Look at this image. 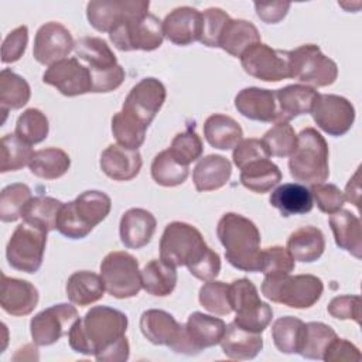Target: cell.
I'll use <instances>...</instances> for the list:
<instances>
[{
    "mask_svg": "<svg viewBox=\"0 0 362 362\" xmlns=\"http://www.w3.org/2000/svg\"><path fill=\"white\" fill-rule=\"evenodd\" d=\"M127 315L116 308L95 305L72 325L69 346L99 362H120L127 356Z\"/></svg>",
    "mask_w": 362,
    "mask_h": 362,
    "instance_id": "1",
    "label": "cell"
},
{
    "mask_svg": "<svg viewBox=\"0 0 362 362\" xmlns=\"http://www.w3.org/2000/svg\"><path fill=\"white\" fill-rule=\"evenodd\" d=\"M216 235L225 247L226 260L235 269L250 273L260 272L263 252L260 250V232L250 219L228 212L219 219Z\"/></svg>",
    "mask_w": 362,
    "mask_h": 362,
    "instance_id": "2",
    "label": "cell"
},
{
    "mask_svg": "<svg viewBox=\"0 0 362 362\" xmlns=\"http://www.w3.org/2000/svg\"><path fill=\"white\" fill-rule=\"evenodd\" d=\"M110 197L102 191L89 189L79 194L74 201L64 204L58 219L57 230L69 239H83L110 212Z\"/></svg>",
    "mask_w": 362,
    "mask_h": 362,
    "instance_id": "3",
    "label": "cell"
},
{
    "mask_svg": "<svg viewBox=\"0 0 362 362\" xmlns=\"http://www.w3.org/2000/svg\"><path fill=\"white\" fill-rule=\"evenodd\" d=\"M328 144L314 127H305L297 136V147L290 156V175L304 184H320L328 180Z\"/></svg>",
    "mask_w": 362,
    "mask_h": 362,
    "instance_id": "4",
    "label": "cell"
},
{
    "mask_svg": "<svg viewBox=\"0 0 362 362\" xmlns=\"http://www.w3.org/2000/svg\"><path fill=\"white\" fill-rule=\"evenodd\" d=\"M324 284L314 274L297 276H264L262 283L263 296L290 308H310L322 296Z\"/></svg>",
    "mask_w": 362,
    "mask_h": 362,
    "instance_id": "5",
    "label": "cell"
},
{
    "mask_svg": "<svg viewBox=\"0 0 362 362\" xmlns=\"http://www.w3.org/2000/svg\"><path fill=\"white\" fill-rule=\"evenodd\" d=\"M209 246L205 243L201 232L185 222H170L160 239V259L174 267L194 266L206 252Z\"/></svg>",
    "mask_w": 362,
    "mask_h": 362,
    "instance_id": "6",
    "label": "cell"
},
{
    "mask_svg": "<svg viewBox=\"0 0 362 362\" xmlns=\"http://www.w3.org/2000/svg\"><path fill=\"white\" fill-rule=\"evenodd\" d=\"M229 303L236 313L235 322L252 332H263L273 318V310L259 297L256 286L249 279H238L229 284Z\"/></svg>",
    "mask_w": 362,
    "mask_h": 362,
    "instance_id": "7",
    "label": "cell"
},
{
    "mask_svg": "<svg viewBox=\"0 0 362 362\" xmlns=\"http://www.w3.org/2000/svg\"><path fill=\"white\" fill-rule=\"evenodd\" d=\"M100 277L105 290L115 298L134 297L141 288L139 262L127 252L107 253L100 263Z\"/></svg>",
    "mask_w": 362,
    "mask_h": 362,
    "instance_id": "8",
    "label": "cell"
},
{
    "mask_svg": "<svg viewBox=\"0 0 362 362\" xmlns=\"http://www.w3.org/2000/svg\"><path fill=\"white\" fill-rule=\"evenodd\" d=\"M109 38L120 51H153L163 44V21L151 13L130 17L110 31Z\"/></svg>",
    "mask_w": 362,
    "mask_h": 362,
    "instance_id": "9",
    "label": "cell"
},
{
    "mask_svg": "<svg viewBox=\"0 0 362 362\" xmlns=\"http://www.w3.org/2000/svg\"><path fill=\"white\" fill-rule=\"evenodd\" d=\"M45 245L47 232L23 222L14 229L6 246L7 262L13 269L33 274L42 264Z\"/></svg>",
    "mask_w": 362,
    "mask_h": 362,
    "instance_id": "10",
    "label": "cell"
},
{
    "mask_svg": "<svg viewBox=\"0 0 362 362\" xmlns=\"http://www.w3.org/2000/svg\"><path fill=\"white\" fill-rule=\"evenodd\" d=\"M290 71L291 78L315 88L329 86L338 76L337 64L315 44H304L290 51Z\"/></svg>",
    "mask_w": 362,
    "mask_h": 362,
    "instance_id": "11",
    "label": "cell"
},
{
    "mask_svg": "<svg viewBox=\"0 0 362 362\" xmlns=\"http://www.w3.org/2000/svg\"><path fill=\"white\" fill-rule=\"evenodd\" d=\"M246 74L264 82H279L291 78L290 51L274 49L267 44L257 42L240 57Z\"/></svg>",
    "mask_w": 362,
    "mask_h": 362,
    "instance_id": "12",
    "label": "cell"
},
{
    "mask_svg": "<svg viewBox=\"0 0 362 362\" xmlns=\"http://www.w3.org/2000/svg\"><path fill=\"white\" fill-rule=\"evenodd\" d=\"M141 334L154 345H165L177 354H189L185 327L164 310H147L140 317Z\"/></svg>",
    "mask_w": 362,
    "mask_h": 362,
    "instance_id": "13",
    "label": "cell"
},
{
    "mask_svg": "<svg viewBox=\"0 0 362 362\" xmlns=\"http://www.w3.org/2000/svg\"><path fill=\"white\" fill-rule=\"evenodd\" d=\"M78 318V311L71 304L61 303L51 305L31 318V338L38 346L52 345L61 337L69 334Z\"/></svg>",
    "mask_w": 362,
    "mask_h": 362,
    "instance_id": "14",
    "label": "cell"
},
{
    "mask_svg": "<svg viewBox=\"0 0 362 362\" xmlns=\"http://www.w3.org/2000/svg\"><path fill=\"white\" fill-rule=\"evenodd\" d=\"M165 95L163 82L151 76L143 78L130 89L123 102L122 112L148 127L164 105Z\"/></svg>",
    "mask_w": 362,
    "mask_h": 362,
    "instance_id": "15",
    "label": "cell"
},
{
    "mask_svg": "<svg viewBox=\"0 0 362 362\" xmlns=\"http://www.w3.org/2000/svg\"><path fill=\"white\" fill-rule=\"evenodd\" d=\"M310 113L315 124L334 137L344 136L355 122L354 105L346 98L332 93L318 95Z\"/></svg>",
    "mask_w": 362,
    "mask_h": 362,
    "instance_id": "16",
    "label": "cell"
},
{
    "mask_svg": "<svg viewBox=\"0 0 362 362\" xmlns=\"http://www.w3.org/2000/svg\"><path fill=\"white\" fill-rule=\"evenodd\" d=\"M148 7L150 3L146 0L89 1L86 6V17L95 30L110 33L127 18L147 14Z\"/></svg>",
    "mask_w": 362,
    "mask_h": 362,
    "instance_id": "17",
    "label": "cell"
},
{
    "mask_svg": "<svg viewBox=\"0 0 362 362\" xmlns=\"http://www.w3.org/2000/svg\"><path fill=\"white\" fill-rule=\"evenodd\" d=\"M42 82L69 98L92 92L90 71L76 58H65L48 66L42 75Z\"/></svg>",
    "mask_w": 362,
    "mask_h": 362,
    "instance_id": "18",
    "label": "cell"
},
{
    "mask_svg": "<svg viewBox=\"0 0 362 362\" xmlns=\"http://www.w3.org/2000/svg\"><path fill=\"white\" fill-rule=\"evenodd\" d=\"M75 41L69 30L57 21L42 24L34 38L33 55L42 65L51 66L55 62L65 59L74 49Z\"/></svg>",
    "mask_w": 362,
    "mask_h": 362,
    "instance_id": "19",
    "label": "cell"
},
{
    "mask_svg": "<svg viewBox=\"0 0 362 362\" xmlns=\"http://www.w3.org/2000/svg\"><path fill=\"white\" fill-rule=\"evenodd\" d=\"M202 13L182 6L170 11L163 21V35L175 45H189L201 38Z\"/></svg>",
    "mask_w": 362,
    "mask_h": 362,
    "instance_id": "20",
    "label": "cell"
},
{
    "mask_svg": "<svg viewBox=\"0 0 362 362\" xmlns=\"http://www.w3.org/2000/svg\"><path fill=\"white\" fill-rule=\"evenodd\" d=\"M184 327L185 339L191 355H195L205 348L218 345L226 329L223 320L206 315L199 311L192 313Z\"/></svg>",
    "mask_w": 362,
    "mask_h": 362,
    "instance_id": "21",
    "label": "cell"
},
{
    "mask_svg": "<svg viewBox=\"0 0 362 362\" xmlns=\"http://www.w3.org/2000/svg\"><path fill=\"white\" fill-rule=\"evenodd\" d=\"M236 110L255 122L276 123L277 122V102L276 93L263 88H245L235 96Z\"/></svg>",
    "mask_w": 362,
    "mask_h": 362,
    "instance_id": "22",
    "label": "cell"
},
{
    "mask_svg": "<svg viewBox=\"0 0 362 362\" xmlns=\"http://www.w3.org/2000/svg\"><path fill=\"white\" fill-rule=\"evenodd\" d=\"M38 290L27 280L14 279L3 274L0 305L14 317L28 315L38 304Z\"/></svg>",
    "mask_w": 362,
    "mask_h": 362,
    "instance_id": "23",
    "label": "cell"
},
{
    "mask_svg": "<svg viewBox=\"0 0 362 362\" xmlns=\"http://www.w3.org/2000/svg\"><path fill=\"white\" fill-rule=\"evenodd\" d=\"M141 156L139 150H130L119 144L107 146L99 160L100 170L115 181H130L141 170Z\"/></svg>",
    "mask_w": 362,
    "mask_h": 362,
    "instance_id": "24",
    "label": "cell"
},
{
    "mask_svg": "<svg viewBox=\"0 0 362 362\" xmlns=\"http://www.w3.org/2000/svg\"><path fill=\"white\" fill-rule=\"evenodd\" d=\"M156 226L157 221L150 211L143 208H130L120 219V240L129 249H140L151 240Z\"/></svg>",
    "mask_w": 362,
    "mask_h": 362,
    "instance_id": "25",
    "label": "cell"
},
{
    "mask_svg": "<svg viewBox=\"0 0 362 362\" xmlns=\"http://www.w3.org/2000/svg\"><path fill=\"white\" fill-rule=\"evenodd\" d=\"M277 102V122H290L291 119L310 113L320 95L308 85H287L274 90Z\"/></svg>",
    "mask_w": 362,
    "mask_h": 362,
    "instance_id": "26",
    "label": "cell"
},
{
    "mask_svg": "<svg viewBox=\"0 0 362 362\" xmlns=\"http://www.w3.org/2000/svg\"><path fill=\"white\" fill-rule=\"evenodd\" d=\"M222 352L229 359L247 361L257 356L263 348V338L260 332H252L239 327L235 321L226 325L225 334L221 339Z\"/></svg>",
    "mask_w": 362,
    "mask_h": 362,
    "instance_id": "27",
    "label": "cell"
},
{
    "mask_svg": "<svg viewBox=\"0 0 362 362\" xmlns=\"http://www.w3.org/2000/svg\"><path fill=\"white\" fill-rule=\"evenodd\" d=\"M232 174L230 161L219 154L202 157L192 173L195 189L199 192L215 191L226 185Z\"/></svg>",
    "mask_w": 362,
    "mask_h": 362,
    "instance_id": "28",
    "label": "cell"
},
{
    "mask_svg": "<svg viewBox=\"0 0 362 362\" xmlns=\"http://www.w3.org/2000/svg\"><path fill=\"white\" fill-rule=\"evenodd\" d=\"M269 201L283 216L307 214L314 205L310 188L300 182H286L279 185L270 194Z\"/></svg>",
    "mask_w": 362,
    "mask_h": 362,
    "instance_id": "29",
    "label": "cell"
},
{
    "mask_svg": "<svg viewBox=\"0 0 362 362\" xmlns=\"http://www.w3.org/2000/svg\"><path fill=\"white\" fill-rule=\"evenodd\" d=\"M329 226L337 246L351 253L354 257H362V230L361 221L351 211L339 209L329 215Z\"/></svg>",
    "mask_w": 362,
    "mask_h": 362,
    "instance_id": "30",
    "label": "cell"
},
{
    "mask_svg": "<svg viewBox=\"0 0 362 362\" xmlns=\"http://www.w3.org/2000/svg\"><path fill=\"white\" fill-rule=\"evenodd\" d=\"M325 249V238L315 226H303L294 230L287 239V250L294 260L311 263L318 260Z\"/></svg>",
    "mask_w": 362,
    "mask_h": 362,
    "instance_id": "31",
    "label": "cell"
},
{
    "mask_svg": "<svg viewBox=\"0 0 362 362\" xmlns=\"http://www.w3.org/2000/svg\"><path fill=\"white\" fill-rule=\"evenodd\" d=\"M68 300L79 307H86L103 297L105 284L99 274L88 270L75 272L65 286Z\"/></svg>",
    "mask_w": 362,
    "mask_h": 362,
    "instance_id": "32",
    "label": "cell"
},
{
    "mask_svg": "<svg viewBox=\"0 0 362 362\" xmlns=\"http://www.w3.org/2000/svg\"><path fill=\"white\" fill-rule=\"evenodd\" d=\"M204 136L212 147L218 150H229L235 148L242 140L243 130L230 116L215 113L205 120Z\"/></svg>",
    "mask_w": 362,
    "mask_h": 362,
    "instance_id": "33",
    "label": "cell"
},
{
    "mask_svg": "<svg viewBox=\"0 0 362 362\" xmlns=\"http://www.w3.org/2000/svg\"><path fill=\"white\" fill-rule=\"evenodd\" d=\"M62 205L64 202L52 197H31L21 211V218L25 223L48 233L57 229V219Z\"/></svg>",
    "mask_w": 362,
    "mask_h": 362,
    "instance_id": "34",
    "label": "cell"
},
{
    "mask_svg": "<svg viewBox=\"0 0 362 362\" xmlns=\"http://www.w3.org/2000/svg\"><path fill=\"white\" fill-rule=\"evenodd\" d=\"M257 42H260V34L255 24L240 18H230L221 35L219 48L232 57L240 58L246 49Z\"/></svg>",
    "mask_w": 362,
    "mask_h": 362,
    "instance_id": "35",
    "label": "cell"
},
{
    "mask_svg": "<svg viewBox=\"0 0 362 362\" xmlns=\"http://www.w3.org/2000/svg\"><path fill=\"white\" fill-rule=\"evenodd\" d=\"M141 288L156 297L170 296L177 284V270L161 259L148 262L140 272Z\"/></svg>",
    "mask_w": 362,
    "mask_h": 362,
    "instance_id": "36",
    "label": "cell"
},
{
    "mask_svg": "<svg viewBox=\"0 0 362 362\" xmlns=\"http://www.w3.org/2000/svg\"><path fill=\"white\" fill-rule=\"evenodd\" d=\"M239 178L245 188L256 194H264L281 181V171L269 158H263L240 168Z\"/></svg>",
    "mask_w": 362,
    "mask_h": 362,
    "instance_id": "37",
    "label": "cell"
},
{
    "mask_svg": "<svg viewBox=\"0 0 362 362\" xmlns=\"http://www.w3.org/2000/svg\"><path fill=\"white\" fill-rule=\"evenodd\" d=\"M74 51L82 59L89 71H106L117 65L116 55L103 38L82 37L75 42Z\"/></svg>",
    "mask_w": 362,
    "mask_h": 362,
    "instance_id": "38",
    "label": "cell"
},
{
    "mask_svg": "<svg viewBox=\"0 0 362 362\" xmlns=\"http://www.w3.org/2000/svg\"><path fill=\"white\" fill-rule=\"evenodd\" d=\"M30 171L44 180H57L71 167L69 156L57 147H48L34 151L30 160Z\"/></svg>",
    "mask_w": 362,
    "mask_h": 362,
    "instance_id": "39",
    "label": "cell"
},
{
    "mask_svg": "<svg viewBox=\"0 0 362 362\" xmlns=\"http://www.w3.org/2000/svg\"><path fill=\"white\" fill-rule=\"evenodd\" d=\"M30 96V85L23 76L8 68H4L0 72V106L4 116L10 109L17 110L25 106Z\"/></svg>",
    "mask_w": 362,
    "mask_h": 362,
    "instance_id": "40",
    "label": "cell"
},
{
    "mask_svg": "<svg viewBox=\"0 0 362 362\" xmlns=\"http://www.w3.org/2000/svg\"><path fill=\"white\" fill-rule=\"evenodd\" d=\"M337 338V332L324 322L304 324L298 354L307 359H322L328 345Z\"/></svg>",
    "mask_w": 362,
    "mask_h": 362,
    "instance_id": "41",
    "label": "cell"
},
{
    "mask_svg": "<svg viewBox=\"0 0 362 362\" xmlns=\"http://www.w3.org/2000/svg\"><path fill=\"white\" fill-rule=\"evenodd\" d=\"M304 322L293 315L277 318L272 327V338L281 354H298Z\"/></svg>",
    "mask_w": 362,
    "mask_h": 362,
    "instance_id": "42",
    "label": "cell"
},
{
    "mask_svg": "<svg viewBox=\"0 0 362 362\" xmlns=\"http://www.w3.org/2000/svg\"><path fill=\"white\" fill-rule=\"evenodd\" d=\"M188 165L178 163L168 148L158 153L151 163V177L163 187L181 185L188 177Z\"/></svg>",
    "mask_w": 362,
    "mask_h": 362,
    "instance_id": "43",
    "label": "cell"
},
{
    "mask_svg": "<svg viewBox=\"0 0 362 362\" xmlns=\"http://www.w3.org/2000/svg\"><path fill=\"white\" fill-rule=\"evenodd\" d=\"M34 151L30 144L23 141L16 133L1 137L0 171H17L30 164Z\"/></svg>",
    "mask_w": 362,
    "mask_h": 362,
    "instance_id": "44",
    "label": "cell"
},
{
    "mask_svg": "<svg viewBox=\"0 0 362 362\" xmlns=\"http://www.w3.org/2000/svg\"><path fill=\"white\" fill-rule=\"evenodd\" d=\"M48 119L40 109H27L17 119L16 134L30 146L44 141L48 136Z\"/></svg>",
    "mask_w": 362,
    "mask_h": 362,
    "instance_id": "45",
    "label": "cell"
},
{
    "mask_svg": "<svg viewBox=\"0 0 362 362\" xmlns=\"http://www.w3.org/2000/svg\"><path fill=\"white\" fill-rule=\"evenodd\" d=\"M147 127L140 122L124 115L122 110L112 117V133L119 146L137 150L146 139Z\"/></svg>",
    "mask_w": 362,
    "mask_h": 362,
    "instance_id": "46",
    "label": "cell"
},
{
    "mask_svg": "<svg viewBox=\"0 0 362 362\" xmlns=\"http://www.w3.org/2000/svg\"><path fill=\"white\" fill-rule=\"evenodd\" d=\"M31 199V189L27 184L14 182L1 189L0 194V219L14 222L21 218L24 205Z\"/></svg>",
    "mask_w": 362,
    "mask_h": 362,
    "instance_id": "47",
    "label": "cell"
},
{
    "mask_svg": "<svg viewBox=\"0 0 362 362\" xmlns=\"http://www.w3.org/2000/svg\"><path fill=\"white\" fill-rule=\"evenodd\" d=\"M270 156L290 157L297 147V134L288 122H279L262 139Z\"/></svg>",
    "mask_w": 362,
    "mask_h": 362,
    "instance_id": "48",
    "label": "cell"
},
{
    "mask_svg": "<svg viewBox=\"0 0 362 362\" xmlns=\"http://www.w3.org/2000/svg\"><path fill=\"white\" fill-rule=\"evenodd\" d=\"M229 284L223 281H205V284L199 288V303L201 305L215 314V315H228L232 313V307L229 303Z\"/></svg>",
    "mask_w": 362,
    "mask_h": 362,
    "instance_id": "49",
    "label": "cell"
},
{
    "mask_svg": "<svg viewBox=\"0 0 362 362\" xmlns=\"http://www.w3.org/2000/svg\"><path fill=\"white\" fill-rule=\"evenodd\" d=\"M202 148V141L197 132L194 129H187L173 139L168 150L178 163L189 165L192 161L201 157Z\"/></svg>",
    "mask_w": 362,
    "mask_h": 362,
    "instance_id": "50",
    "label": "cell"
},
{
    "mask_svg": "<svg viewBox=\"0 0 362 362\" xmlns=\"http://www.w3.org/2000/svg\"><path fill=\"white\" fill-rule=\"evenodd\" d=\"M230 17L226 11H223L219 7H209L202 13V28H201V38L199 42H202L206 47L216 48L219 47L221 35L229 23Z\"/></svg>",
    "mask_w": 362,
    "mask_h": 362,
    "instance_id": "51",
    "label": "cell"
},
{
    "mask_svg": "<svg viewBox=\"0 0 362 362\" xmlns=\"http://www.w3.org/2000/svg\"><path fill=\"white\" fill-rule=\"evenodd\" d=\"M296 267V260L283 246H270L262 252V269L264 276L290 274Z\"/></svg>",
    "mask_w": 362,
    "mask_h": 362,
    "instance_id": "52",
    "label": "cell"
},
{
    "mask_svg": "<svg viewBox=\"0 0 362 362\" xmlns=\"http://www.w3.org/2000/svg\"><path fill=\"white\" fill-rule=\"evenodd\" d=\"M313 201L317 204L318 209L324 214H334L339 209H342L345 204L344 192L334 184H313L310 187Z\"/></svg>",
    "mask_w": 362,
    "mask_h": 362,
    "instance_id": "53",
    "label": "cell"
},
{
    "mask_svg": "<svg viewBox=\"0 0 362 362\" xmlns=\"http://www.w3.org/2000/svg\"><path fill=\"white\" fill-rule=\"evenodd\" d=\"M269 157H270V154H269L264 143L260 139L240 140L236 144V147L233 148V154H232L233 163L239 170L253 161L269 158Z\"/></svg>",
    "mask_w": 362,
    "mask_h": 362,
    "instance_id": "54",
    "label": "cell"
},
{
    "mask_svg": "<svg viewBox=\"0 0 362 362\" xmlns=\"http://www.w3.org/2000/svg\"><path fill=\"white\" fill-rule=\"evenodd\" d=\"M27 42H28L27 25H20L13 31H10L1 45V62L11 64L18 61L27 48Z\"/></svg>",
    "mask_w": 362,
    "mask_h": 362,
    "instance_id": "55",
    "label": "cell"
},
{
    "mask_svg": "<svg viewBox=\"0 0 362 362\" xmlns=\"http://www.w3.org/2000/svg\"><path fill=\"white\" fill-rule=\"evenodd\" d=\"M327 311L338 320H352L356 324L361 321V297L359 296H338L334 297Z\"/></svg>",
    "mask_w": 362,
    "mask_h": 362,
    "instance_id": "56",
    "label": "cell"
},
{
    "mask_svg": "<svg viewBox=\"0 0 362 362\" xmlns=\"http://www.w3.org/2000/svg\"><path fill=\"white\" fill-rule=\"evenodd\" d=\"M92 92L106 93L117 89L124 81V69L117 64L106 71H90Z\"/></svg>",
    "mask_w": 362,
    "mask_h": 362,
    "instance_id": "57",
    "label": "cell"
},
{
    "mask_svg": "<svg viewBox=\"0 0 362 362\" xmlns=\"http://www.w3.org/2000/svg\"><path fill=\"white\" fill-rule=\"evenodd\" d=\"M362 355L352 342L344 338H335L327 348L322 361L325 362H359Z\"/></svg>",
    "mask_w": 362,
    "mask_h": 362,
    "instance_id": "58",
    "label": "cell"
},
{
    "mask_svg": "<svg viewBox=\"0 0 362 362\" xmlns=\"http://www.w3.org/2000/svg\"><path fill=\"white\" fill-rule=\"evenodd\" d=\"M188 272L202 281L215 280L221 272V257L215 250L209 247V250L194 266H191Z\"/></svg>",
    "mask_w": 362,
    "mask_h": 362,
    "instance_id": "59",
    "label": "cell"
},
{
    "mask_svg": "<svg viewBox=\"0 0 362 362\" xmlns=\"http://www.w3.org/2000/svg\"><path fill=\"white\" fill-rule=\"evenodd\" d=\"M290 6L291 4L288 1H272V3L256 1L255 3L257 17L267 24H277L279 21H281L286 17Z\"/></svg>",
    "mask_w": 362,
    "mask_h": 362,
    "instance_id": "60",
    "label": "cell"
},
{
    "mask_svg": "<svg viewBox=\"0 0 362 362\" xmlns=\"http://www.w3.org/2000/svg\"><path fill=\"white\" fill-rule=\"evenodd\" d=\"M345 199L352 202L359 209V198H361V184H359V168L355 171L354 177L349 180L344 194Z\"/></svg>",
    "mask_w": 362,
    "mask_h": 362,
    "instance_id": "61",
    "label": "cell"
}]
</instances>
